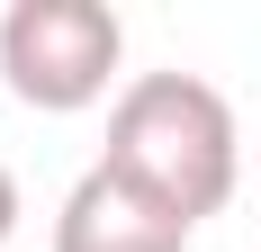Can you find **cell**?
Masks as SVG:
<instances>
[{"instance_id": "1", "label": "cell", "mask_w": 261, "mask_h": 252, "mask_svg": "<svg viewBox=\"0 0 261 252\" xmlns=\"http://www.w3.org/2000/svg\"><path fill=\"white\" fill-rule=\"evenodd\" d=\"M99 162L126 180L135 198H153L162 216H216V207L234 198L243 180V135H234V108L225 90L198 72H135L108 108V144Z\"/></svg>"}, {"instance_id": "2", "label": "cell", "mask_w": 261, "mask_h": 252, "mask_svg": "<svg viewBox=\"0 0 261 252\" xmlns=\"http://www.w3.org/2000/svg\"><path fill=\"white\" fill-rule=\"evenodd\" d=\"M117 54H126V27H117L108 0H18L0 18V72L45 117H72V108L108 99Z\"/></svg>"}, {"instance_id": "3", "label": "cell", "mask_w": 261, "mask_h": 252, "mask_svg": "<svg viewBox=\"0 0 261 252\" xmlns=\"http://www.w3.org/2000/svg\"><path fill=\"white\" fill-rule=\"evenodd\" d=\"M54 252H189V225L162 216L153 198H135L108 162H90L72 198L54 207Z\"/></svg>"}, {"instance_id": "4", "label": "cell", "mask_w": 261, "mask_h": 252, "mask_svg": "<svg viewBox=\"0 0 261 252\" xmlns=\"http://www.w3.org/2000/svg\"><path fill=\"white\" fill-rule=\"evenodd\" d=\"M18 216H27V207H18V180H9V162H0V243L18 234Z\"/></svg>"}, {"instance_id": "5", "label": "cell", "mask_w": 261, "mask_h": 252, "mask_svg": "<svg viewBox=\"0 0 261 252\" xmlns=\"http://www.w3.org/2000/svg\"><path fill=\"white\" fill-rule=\"evenodd\" d=\"M252 162H261V144H252Z\"/></svg>"}]
</instances>
